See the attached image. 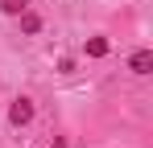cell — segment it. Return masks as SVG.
<instances>
[{"label": "cell", "mask_w": 153, "mask_h": 148, "mask_svg": "<svg viewBox=\"0 0 153 148\" xmlns=\"http://www.w3.org/2000/svg\"><path fill=\"white\" fill-rule=\"evenodd\" d=\"M29 119H33V103H29L25 95L13 99V107H8V123H13V127H25Z\"/></svg>", "instance_id": "obj_1"}, {"label": "cell", "mask_w": 153, "mask_h": 148, "mask_svg": "<svg viewBox=\"0 0 153 148\" xmlns=\"http://www.w3.org/2000/svg\"><path fill=\"white\" fill-rule=\"evenodd\" d=\"M128 70H132V74H149L153 70V53H149V49H137V53L128 58Z\"/></svg>", "instance_id": "obj_2"}, {"label": "cell", "mask_w": 153, "mask_h": 148, "mask_svg": "<svg viewBox=\"0 0 153 148\" xmlns=\"http://www.w3.org/2000/svg\"><path fill=\"white\" fill-rule=\"evenodd\" d=\"M87 58H108V37H91L87 41Z\"/></svg>", "instance_id": "obj_3"}, {"label": "cell", "mask_w": 153, "mask_h": 148, "mask_svg": "<svg viewBox=\"0 0 153 148\" xmlns=\"http://www.w3.org/2000/svg\"><path fill=\"white\" fill-rule=\"evenodd\" d=\"M21 29H25V33H42V17H37V12H21Z\"/></svg>", "instance_id": "obj_4"}, {"label": "cell", "mask_w": 153, "mask_h": 148, "mask_svg": "<svg viewBox=\"0 0 153 148\" xmlns=\"http://www.w3.org/2000/svg\"><path fill=\"white\" fill-rule=\"evenodd\" d=\"M0 8H4L8 17H21V12L29 8V0H0Z\"/></svg>", "instance_id": "obj_5"}]
</instances>
